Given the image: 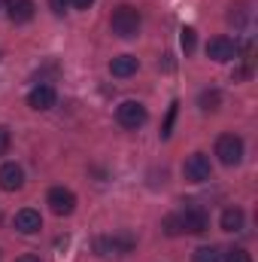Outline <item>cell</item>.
<instances>
[{
  "instance_id": "cell-1",
  "label": "cell",
  "mask_w": 258,
  "mask_h": 262,
  "mask_svg": "<svg viewBox=\"0 0 258 262\" xmlns=\"http://www.w3.org/2000/svg\"><path fill=\"white\" fill-rule=\"evenodd\" d=\"M140 12L131 6V3H122V6H116L113 9V18H110V28H113V34L116 37H122V40H131V37H137L140 34Z\"/></svg>"
},
{
  "instance_id": "cell-2",
  "label": "cell",
  "mask_w": 258,
  "mask_h": 262,
  "mask_svg": "<svg viewBox=\"0 0 258 262\" xmlns=\"http://www.w3.org/2000/svg\"><path fill=\"white\" fill-rule=\"evenodd\" d=\"M216 156H219V162L228 165V168L240 165V159H243V140H240L237 134H222V137L216 140Z\"/></svg>"
},
{
  "instance_id": "cell-3",
  "label": "cell",
  "mask_w": 258,
  "mask_h": 262,
  "mask_svg": "<svg viewBox=\"0 0 258 262\" xmlns=\"http://www.w3.org/2000/svg\"><path fill=\"white\" fill-rule=\"evenodd\" d=\"M183 174H186V180H192V183L210 180V174H213L210 156H207V152H192V156L186 159V165H183Z\"/></svg>"
},
{
  "instance_id": "cell-4",
  "label": "cell",
  "mask_w": 258,
  "mask_h": 262,
  "mask_svg": "<svg viewBox=\"0 0 258 262\" xmlns=\"http://www.w3.org/2000/svg\"><path fill=\"white\" fill-rule=\"evenodd\" d=\"M116 119H119V125H122V128L137 131L143 122H146V107H143V104H137V101H122V104L116 107Z\"/></svg>"
},
{
  "instance_id": "cell-5",
  "label": "cell",
  "mask_w": 258,
  "mask_h": 262,
  "mask_svg": "<svg viewBox=\"0 0 258 262\" xmlns=\"http://www.w3.org/2000/svg\"><path fill=\"white\" fill-rule=\"evenodd\" d=\"M237 52H240V46H237L231 37H213V40L207 43V58H213V61H219V64L234 61Z\"/></svg>"
},
{
  "instance_id": "cell-6",
  "label": "cell",
  "mask_w": 258,
  "mask_h": 262,
  "mask_svg": "<svg viewBox=\"0 0 258 262\" xmlns=\"http://www.w3.org/2000/svg\"><path fill=\"white\" fill-rule=\"evenodd\" d=\"M46 204L52 207L55 216H70V213L76 210V195H73L70 189H64V186H55V189H49Z\"/></svg>"
},
{
  "instance_id": "cell-7",
  "label": "cell",
  "mask_w": 258,
  "mask_h": 262,
  "mask_svg": "<svg viewBox=\"0 0 258 262\" xmlns=\"http://www.w3.org/2000/svg\"><path fill=\"white\" fill-rule=\"evenodd\" d=\"M179 220H183V232H192V235H203V232L210 229V216H207V210L197 207V204H189V207L179 213Z\"/></svg>"
},
{
  "instance_id": "cell-8",
  "label": "cell",
  "mask_w": 258,
  "mask_h": 262,
  "mask_svg": "<svg viewBox=\"0 0 258 262\" xmlns=\"http://www.w3.org/2000/svg\"><path fill=\"white\" fill-rule=\"evenodd\" d=\"M131 247H134V238L131 235H107V238H97L94 241V250L100 253V256H122V253H128Z\"/></svg>"
},
{
  "instance_id": "cell-9",
  "label": "cell",
  "mask_w": 258,
  "mask_h": 262,
  "mask_svg": "<svg viewBox=\"0 0 258 262\" xmlns=\"http://www.w3.org/2000/svg\"><path fill=\"white\" fill-rule=\"evenodd\" d=\"M55 101H58V95H55V89H52V85H46V82L34 85V89H31V95H28V107H34V110H52V107H55Z\"/></svg>"
},
{
  "instance_id": "cell-10",
  "label": "cell",
  "mask_w": 258,
  "mask_h": 262,
  "mask_svg": "<svg viewBox=\"0 0 258 262\" xmlns=\"http://www.w3.org/2000/svg\"><path fill=\"white\" fill-rule=\"evenodd\" d=\"M21 186H24V171H21L15 162L0 165V189H3V192H18Z\"/></svg>"
},
{
  "instance_id": "cell-11",
  "label": "cell",
  "mask_w": 258,
  "mask_h": 262,
  "mask_svg": "<svg viewBox=\"0 0 258 262\" xmlns=\"http://www.w3.org/2000/svg\"><path fill=\"white\" fill-rule=\"evenodd\" d=\"M3 9H6V15H9V21H15V25H24V21H31L34 18V0H3Z\"/></svg>"
},
{
  "instance_id": "cell-12",
  "label": "cell",
  "mask_w": 258,
  "mask_h": 262,
  "mask_svg": "<svg viewBox=\"0 0 258 262\" xmlns=\"http://www.w3.org/2000/svg\"><path fill=\"white\" fill-rule=\"evenodd\" d=\"M15 229H18L21 235H37V232L43 229V216H40V210H34V207L18 210V213H15Z\"/></svg>"
},
{
  "instance_id": "cell-13",
  "label": "cell",
  "mask_w": 258,
  "mask_h": 262,
  "mask_svg": "<svg viewBox=\"0 0 258 262\" xmlns=\"http://www.w3.org/2000/svg\"><path fill=\"white\" fill-rule=\"evenodd\" d=\"M137 58L134 55H119V58H113L110 61V73L113 76H119V79H125V76H134L137 73Z\"/></svg>"
},
{
  "instance_id": "cell-14",
  "label": "cell",
  "mask_w": 258,
  "mask_h": 262,
  "mask_svg": "<svg viewBox=\"0 0 258 262\" xmlns=\"http://www.w3.org/2000/svg\"><path fill=\"white\" fill-rule=\"evenodd\" d=\"M243 220H246V213H243L240 207H228V210L222 213V229H225V232H240V229H243Z\"/></svg>"
},
{
  "instance_id": "cell-15",
  "label": "cell",
  "mask_w": 258,
  "mask_h": 262,
  "mask_svg": "<svg viewBox=\"0 0 258 262\" xmlns=\"http://www.w3.org/2000/svg\"><path fill=\"white\" fill-rule=\"evenodd\" d=\"M222 107V92L219 89H207V92H200V110H219Z\"/></svg>"
},
{
  "instance_id": "cell-16",
  "label": "cell",
  "mask_w": 258,
  "mask_h": 262,
  "mask_svg": "<svg viewBox=\"0 0 258 262\" xmlns=\"http://www.w3.org/2000/svg\"><path fill=\"white\" fill-rule=\"evenodd\" d=\"M219 259H222L219 247H197L192 256V262H219Z\"/></svg>"
},
{
  "instance_id": "cell-17",
  "label": "cell",
  "mask_w": 258,
  "mask_h": 262,
  "mask_svg": "<svg viewBox=\"0 0 258 262\" xmlns=\"http://www.w3.org/2000/svg\"><path fill=\"white\" fill-rule=\"evenodd\" d=\"M164 235H170V238L183 235V220H179V213H167V216H164Z\"/></svg>"
},
{
  "instance_id": "cell-18",
  "label": "cell",
  "mask_w": 258,
  "mask_h": 262,
  "mask_svg": "<svg viewBox=\"0 0 258 262\" xmlns=\"http://www.w3.org/2000/svg\"><path fill=\"white\" fill-rule=\"evenodd\" d=\"M176 113H179V101H173V104H170V110H167V119H164V125H161V137H170L173 122H176Z\"/></svg>"
},
{
  "instance_id": "cell-19",
  "label": "cell",
  "mask_w": 258,
  "mask_h": 262,
  "mask_svg": "<svg viewBox=\"0 0 258 262\" xmlns=\"http://www.w3.org/2000/svg\"><path fill=\"white\" fill-rule=\"evenodd\" d=\"M225 262H252V256H249L246 247H231L228 256H225Z\"/></svg>"
},
{
  "instance_id": "cell-20",
  "label": "cell",
  "mask_w": 258,
  "mask_h": 262,
  "mask_svg": "<svg viewBox=\"0 0 258 262\" xmlns=\"http://www.w3.org/2000/svg\"><path fill=\"white\" fill-rule=\"evenodd\" d=\"M183 49H186V55L189 52H194V28H183Z\"/></svg>"
},
{
  "instance_id": "cell-21",
  "label": "cell",
  "mask_w": 258,
  "mask_h": 262,
  "mask_svg": "<svg viewBox=\"0 0 258 262\" xmlns=\"http://www.w3.org/2000/svg\"><path fill=\"white\" fill-rule=\"evenodd\" d=\"M9 143H12V134L6 125H0V156H6L9 152Z\"/></svg>"
},
{
  "instance_id": "cell-22",
  "label": "cell",
  "mask_w": 258,
  "mask_h": 262,
  "mask_svg": "<svg viewBox=\"0 0 258 262\" xmlns=\"http://www.w3.org/2000/svg\"><path fill=\"white\" fill-rule=\"evenodd\" d=\"M67 3H70V0H52V9H55V12L61 15V12L67 9Z\"/></svg>"
},
{
  "instance_id": "cell-23",
  "label": "cell",
  "mask_w": 258,
  "mask_h": 262,
  "mask_svg": "<svg viewBox=\"0 0 258 262\" xmlns=\"http://www.w3.org/2000/svg\"><path fill=\"white\" fill-rule=\"evenodd\" d=\"M70 3H73V6H76V9H88V6H91V3H94V0H70Z\"/></svg>"
},
{
  "instance_id": "cell-24",
  "label": "cell",
  "mask_w": 258,
  "mask_h": 262,
  "mask_svg": "<svg viewBox=\"0 0 258 262\" xmlns=\"http://www.w3.org/2000/svg\"><path fill=\"white\" fill-rule=\"evenodd\" d=\"M15 262H40V259H37V256H31V253H28V256H18V259H15Z\"/></svg>"
},
{
  "instance_id": "cell-25",
  "label": "cell",
  "mask_w": 258,
  "mask_h": 262,
  "mask_svg": "<svg viewBox=\"0 0 258 262\" xmlns=\"http://www.w3.org/2000/svg\"><path fill=\"white\" fill-rule=\"evenodd\" d=\"M0 58H3V52H0Z\"/></svg>"
}]
</instances>
